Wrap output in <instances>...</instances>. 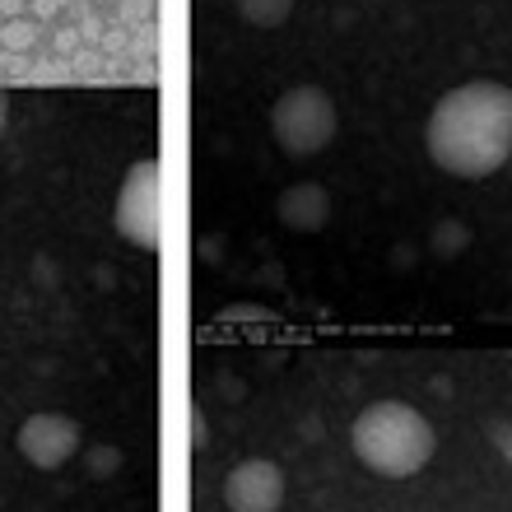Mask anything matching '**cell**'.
<instances>
[{
  "label": "cell",
  "mask_w": 512,
  "mask_h": 512,
  "mask_svg": "<svg viewBox=\"0 0 512 512\" xmlns=\"http://www.w3.org/2000/svg\"><path fill=\"white\" fill-rule=\"evenodd\" d=\"M224 508L229 512H280L284 503V471L266 457H247L224 475Z\"/></svg>",
  "instance_id": "obj_6"
},
{
  "label": "cell",
  "mask_w": 512,
  "mask_h": 512,
  "mask_svg": "<svg viewBox=\"0 0 512 512\" xmlns=\"http://www.w3.org/2000/svg\"><path fill=\"white\" fill-rule=\"evenodd\" d=\"M340 131L336 98L317 84H294L270 108V135L289 159H317Z\"/></svg>",
  "instance_id": "obj_3"
},
{
  "label": "cell",
  "mask_w": 512,
  "mask_h": 512,
  "mask_svg": "<svg viewBox=\"0 0 512 512\" xmlns=\"http://www.w3.org/2000/svg\"><path fill=\"white\" fill-rule=\"evenodd\" d=\"M298 0H238V14H243L252 28H280L289 14H294Z\"/></svg>",
  "instance_id": "obj_8"
},
{
  "label": "cell",
  "mask_w": 512,
  "mask_h": 512,
  "mask_svg": "<svg viewBox=\"0 0 512 512\" xmlns=\"http://www.w3.org/2000/svg\"><path fill=\"white\" fill-rule=\"evenodd\" d=\"M354 457L382 480H410L433 461L438 433L415 405L405 401H373L359 410L350 429Z\"/></svg>",
  "instance_id": "obj_2"
},
{
  "label": "cell",
  "mask_w": 512,
  "mask_h": 512,
  "mask_svg": "<svg viewBox=\"0 0 512 512\" xmlns=\"http://www.w3.org/2000/svg\"><path fill=\"white\" fill-rule=\"evenodd\" d=\"M159 182L163 168L159 159H140L126 168L117 205H112V229L122 233L131 247L140 252H159L163 233H159Z\"/></svg>",
  "instance_id": "obj_4"
},
{
  "label": "cell",
  "mask_w": 512,
  "mask_h": 512,
  "mask_svg": "<svg viewBox=\"0 0 512 512\" xmlns=\"http://www.w3.org/2000/svg\"><path fill=\"white\" fill-rule=\"evenodd\" d=\"M80 443H84V429L70 415H61V410H38L14 433L19 457L28 466H38V471H61L66 461L80 457Z\"/></svg>",
  "instance_id": "obj_5"
},
{
  "label": "cell",
  "mask_w": 512,
  "mask_h": 512,
  "mask_svg": "<svg viewBox=\"0 0 512 512\" xmlns=\"http://www.w3.org/2000/svg\"><path fill=\"white\" fill-rule=\"evenodd\" d=\"M122 447L117 443H94V447H84V466H89V475L94 480H112V475L122 471Z\"/></svg>",
  "instance_id": "obj_9"
},
{
  "label": "cell",
  "mask_w": 512,
  "mask_h": 512,
  "mask_svg": "<svg viewBox=\"0 0 512 512\" xmlns=\"http://www.w3.org/2000/svg\"><path fill=\"white\" fill-rule=\"evenodd\" d=\"M275 219L289 233H322L331 224V191L322 182H294V187L280 191Z\"/></svg>",
  "instance_id": "obj_7"
},
{
  "label": "cell",
  "mask_w": 512,
  "mask_h": 512,
  "mask_svg": "<svg viewBox=\"0 0 512 512\" xmlns=\"http://www.w3.org/2000/svg\"><path fill=\"white\" fill-rule=\"evenodd\" d=\"M187 433H191V452H205V447H210V419H205L201 405L187 410Z\"/></svg>",
  "instance_id": "obj_10"
},
{
  "label": "cell",
  "mask_w": 512,
  "mask_h": 512,
  "mask_svg": "<svg viewBox=\"0 0 512 512\" xmlns=\"http://www.w3.org/2000/svg\"><path fill=\"white\" fill-rule=\"evenodd\" d=\"M489 438H494V447L503 452V461H508V471H512V424H489Z\"/></svg>",
  "instance_id": "obj_11"
},
{
  "label": "cell",
  "mask_w": 512,
  "mask_h": 512,
  "mask_svg": "<svg viewBox=\"0 0 512 512\" xmlns=\"http://www.w3.org/2000/svg\"><path fill=\"white\" fill-rule=\"evenodd\" d=\"M429 159L452 177H489L512 159V89L499 80H471L447 89L424 131Z\"/></svg>",
  "instance_id": "obj_1"
},
{
  "label": "cell",
  "mask_w": 512,
  "mask_h": 512,
  "mask_svg": "<svg viewBox=\"0 0 512 512\" xmlns=\"http://www.w3.org/2000/svg\"><path fill=\"white\" fill-rule=\"evenodd\" d=\"M5 126H10V98L0 94V131H5Z\"/></svg>",
  "instance_id": "obj_12"
}]
</instances>
